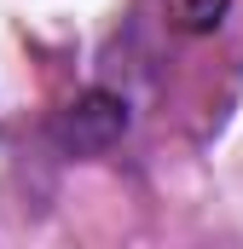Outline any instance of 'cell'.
Wrapping results in <instances>:
<instances>
[{
	"mask_svg": "<svg viewBox=\"0 0 243 249\" xmlns=\"http://www.w3.org/2000/svg\"><path fill=\"white\" fill-rule=\"evenodd\" d=\"M127 133V99L110 87H87L52 116V145L64 157H99Z\"/></svg>",
	"mask_w": 243,
	"mask_h": 249,
	"instance_id": "6da1fadb",
	"label": "cell"
}]
</instances>
